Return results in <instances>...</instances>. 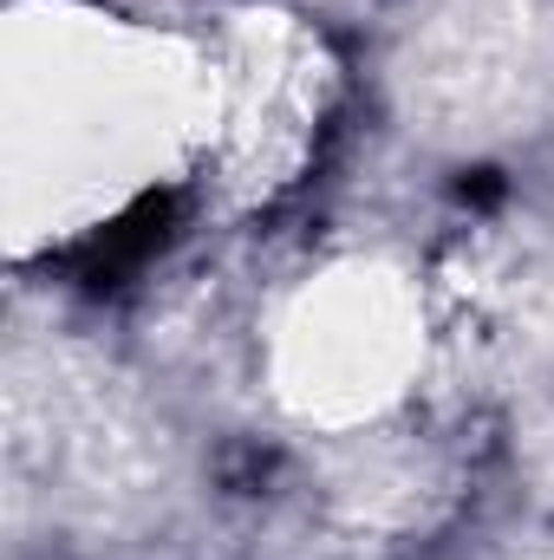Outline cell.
<instances>
[{
	"mask_svg": "<svg viewBox=\"0 0 554 560\" xmlns=\"http://www.w3.org/2000/svg\"><path fill=\"white\" fill-rule=\"evenodd\" d=\"M300 378H307V405L313 392L320 398H372L385 392L392 365L405 359V319L392 313V300L366 293V287H346V293H307L300 319Z\"/></svg>",
	"mask_w": 554,
	"mask_h": 560,
	"instance_id": "cell-1",
	"label": "cell"
}]
</instances>
